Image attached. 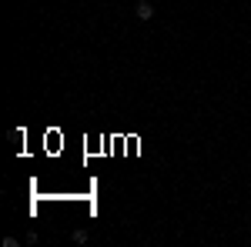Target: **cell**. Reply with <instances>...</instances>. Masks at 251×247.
<instances>
[{
  "mask_svg": "<svg viewBox=\"0 0 251 247\" xmlns=\"http://www.w3.org/2000/svg\"><path fill=\"white\" fill-rule=\"evenodd\" d=\"M134 14L141 20H151V17H154V3H151V0H141V3L134 7Z\"/></svg>",
  "mask_w": 251,
  "mask_h": 247,
  "instance_id": "6da1fadb",
  "label": "cell"
},
{
  "mask_svg": "<svg viewBox=\"0 0 251 247\" xmlns=\"http://www.w3.org/2000/svg\"><path fill=\"white\" fill-rule=\"evenodd\" d=\"M74 244H87V230H74Z\"/></svg>",
  "mask_w": 251,
  "mask_h": 247,
  "instance_id": "7a4b0ae2",
  "label": "cell"
}]
</instances>
